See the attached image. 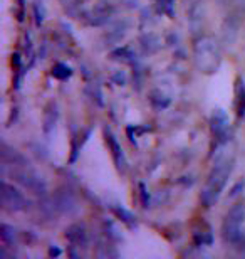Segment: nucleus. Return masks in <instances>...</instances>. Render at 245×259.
I'll return each instance as SVG.
<instances>
[{"label":"nucleus","instance_id":"obj_1","mask_svg":"<svg viewBox=\"0 0 245 259\" xmlns=\"http://www.w3.org/2000/svg\"><path fill=\"white\" fill-rule=\"evenodd\" d=\"M233 168H235V160H233V157L220 158L215 165H213L212 172L208 174L205 187H203L202 194H200V202L203 204V207L210 209V207L217 204V200L220 199L228 179H230Z\"/></svg>","mask_w":245,"mask_h":259},{"label":"nucleus","instance_id":"obj_2","mask_svg":"<svg viewBox=\"0 0 245 259\" xmlns=\"http://www.w3.org/2000/svg\"><path fill=\"white\" fill-rule=\"evenodd\" d=\"M243 221H245V205L243 202H238L227 212L222 222V239L225 244L235 246L238 239L243 234Z\"/></svg>","mask_w":245,"mask_h":259},{"label":"nucleus","instance_id":"obj_3","mask_svg":"<svg viewBox=\"0 0 245 259\" xmlns=\"http://www.w3.org/2000/svg\"><path fill=\"white\" fill-rule=\"evenodd\" d=\"M0 195H2V207L9 212H24L30 207V200L20 192L17 187L2 180L0 185Z\"/></svg>","mask_w":245,"mask_h":259},{"label":"nucleus","instance_id":"obj_4","mask_svg":"<svg viewBox=\"0 0 245 259\" xmlns=\"http://www.w3.org/2000/svg\"><path fill=\"white\" fill-rule=\"evenodd\" d=\"M12 179L17 182L19 185H22L24 189L30 190L35 195H45L47 194V182L40 177L39 174H35L34 170L22 167V170H19L17 167H14L12 170Z\"/></svg>","mask_w":245,"mask_h":259},{"label":"nucleus","instance_id":"obj_5","mask_svg":"<svg viewBox=\"0 0 245 259\" xmlns=\"http://www.w3.org/2000/svg\"><path fill=\"white\" fill-rule=\"evenodd\" d=\"M197 56H205L203 59H198V67L203 69V72H213L217 69L218 61H220V54L212 40H203L200 46H197Z\"/></svg>","mask_w":245,"mask_h":259},{"label":"nucleus","instance_id":"obj_6","mask_svg":"<svg viewBox=\"0 0 245 259\" xmlns=\"http://www.w3.org/2000/svg\"><path fill=\"white\" fill-rule=\"evenodd\" d=\"M210 132L217 143H227L230 137V120L223 110H215L210 118Z\"/></svg>","mask_w":245,"mask_h":259},{"label":"nucleus","instance_id":"obj_7","mask_svg":"<svg viewBox=\"0 0 245 259\" xmlns=\"http://www.w3.org/2000/svg\"><path fill=\"white\" fill-rule=\"evenodd\" d=\"M52 207L61 212V214H74V212L79 209L77 205V200H76V195L67 189H57L54 192V197H52Z\"/></svg>","mask_w":245,"mask_h":259},{"label":"nucleus","instance_id":"obj_8","mask_svg":"<svg viewBox=\"0 0 245 259\" xmlns=\"http://www.w3.org/2000/svg\"><path fill=\"white\" fill-rule=\"evenodd\" d=\"M104 135H106V143H108V147H109V152H111L114 165H116V168L119 170V172L124 174V172H126V168H128V162H126V157H124V152H123L121 145H119L116 137H114V135L109 132V130H106Z\"/></svg>","mask_w":245,"mask_h":259},{"label":"nucleus","instance_id":"obj_9","mask_svg":"<svg viewBox=\"0 0 245 259\" xmlns=\"http://www.w3.org/2000/svg\"><path fill=\"white\" fill-rule=\"evenodd\" d=\"M66 239L71 242L72 247H87L89 244V236H87V229L84 224H72L64 232Z\"/></svg>","mask_w":245,"mask_h":259},{"label":"nucleus","instance_id":"obj_10","mask_svg":"<svg viewBox=\"0 0 245 259\" xmlns=\"http://www.w3.org/2000/svg\"><path fill=\"white\" fill-rule=\"evenodd\" d=\"M191 237H193V242L195 246L202 247V246H212L213 241H215V237H213V231L212 227L207 224V222H197V224L193 226V234H191Z\"/></svg>","mask_w":245,"mask_h":259},{"label":"nucleus","instance_id":"obj_11","mask_svg":"<svg viewBox=\"0 0 245 259\" xmlns=\"http://www.w3.org/2000/svg\"><path fill=\"white\" fill-rule=\"evenodd\" d=\"M2 162L4 165H9V167H27L29 160L27 157H24L22 153L17 152L15 148L9 147L7 143H2Z\"/></svg>","mask_w":245,"mask_h":259},{"label":"nucleus","instance_id":"obj_12","mask_svg":"<svg viewBox=\"0 0 245 259\" xmlns=\"http://www.w3.org/2000/svg\"><path fill=\"white\" fill-rule=\"evenodd\" d=\"M57 120H59V106H57L56 101H49V105L44 110V121H42L45 137H51V133L54 132Z\"/></svg>","mask_w":245,"mask_h":259},{"label":"nucleus","instance_id":"obj_13","mask_svg":"<svg viewBox=\"0 0 245 259\" xmlns=\"http://www.w3.org/2000/svg\"><path fill=\"white\" fill-rule=\"evenodd\" d=\"M109 58H111L113 61H118V63L131 64V66H134V64L138 63L136 53H134L131 48H128V46H123V48L113 49L111 53H109Z\"/></svg>","mask_w":245,"mask_h":259},{"label":"nucleus","instance_id":"obj_14","mask_svg":"<svg viewBox=\"0 0 245 259\" xmlns=\"http://www.w3.org/2000/svg\"><path fill=\"white\" fill-rule=\"evenodd\" d=\"M235 111H237V118L245 116V82L243 79H237L235 84Z\"/></svg>","mask_w":245,"mask_h":259},{"label":"nucleus","instance_id":"obj_15","mask_svg":"<svg viewBox=\"0 0 245 259\" xmlns=\"http://www.w3.org/2000/svg\"><path fill=\"white\" fill-rule=\"evenodd\" d=\"M113 212L116 214V217L123 222V224H126L129 227V229H133V227L138 226V217L134 215L131 210L124 209L121 205H113Z\"/></svg>","mask_w":245,"mask_h":259},{"label":"nucleus","instance_id":"obj_16","mask_svg":"<svg viewBox=\"0 0 245 259\" xmlns=\"http://www.w3.org/2000/svg\"><path fill=\"white\" fill-rule=\"evenodd\" d=\"M148 100H150V105L153 106L155 110H165V108H168L170 103H171L170 98L166 96L163 91H160V90H153V91H151L150 96H148Z\"/></svg>","mask_w":245,"mask_h":259},{"label":"nucleus","instance_id":"obj_17","mask_svg":"<svg viewBox=\"0 0 245 259\" xmlns=\"http://www.w3.org/2000/svg\"><path fill=\"white\" fill-rule=\"evenodd\" d=\"M139 42H141V48L146 54L156 53L161 46V40L158 39V35H155V34H144L143 37L139 39Z\"/></svg>","mask_w":245,"mask_h":259},{"label":"nucleus","instance_id":"obj_18","mask_svg":"<svg viewBox=\"0 0 245 259\" xmlns=\"http://www.w3.org/2000/svg\"><path fill=\"white\" fill-rule=\"evenodd\" d=\"M0 237H2V242L5 247H12L15 242H17V231H15L12 226L2 224L0 226Z\"/></svg>","mask_w":245,"mask_h":259},{"label":"nucleus","instance_id":"obj_19","mask_svg":"<svg viewBox=\"0 0 245 259\" xmlns=\"http://www.w3.org/2000/svg\"><path fill=\"white\" fill-rule=\"evenodd\" d=\"M51 74L56 77V79H59V81H66V79H69V77L72 76V69L67 64L64 63H57L54 67H52V71H51Z\"/></svg>","mask_w":245,"mask_h":259},{"label":"nucleus","instance_id":"obj_20","mask_svg":"<svg viewBox=\"0 0 245 259\" xmlns=\"http://www.w3.org/2000/svg\"><path fill=\"white\" fill-rule=\"evenodd\" d=\"M156 9H158L160 14L173 17L175 15V0H156Z\"/></svg>","mask_w":245,"mask_h":259},{"label":"nucleus","instance_id":"obj_21","mask_svg":"<svg viewBox=\"0 0 245 259\" xmlns=\"http://www.w3.org/2000/svg\"><path fill=\"white\" fill-rule=\"evenodd\" d=\"M34 15H35V25H42L44 19H45V9H44L42 2H39V0L34 5Z\"/></svg>","mask_w":245,"mask_h":259},{"label":"nucleus","instance_id":"obj_22","mask_svg":"<svg viewBox=\"0 0 245 259\" xmlns=\"http://www.w3.org/2000/svg\"><path fill=\"white\" fill-rule=\"evenodd\" d=\"M133 82L136 84V90L139 91L143 88V67L139 66L138 63L134 64V69H133ZM133 84V86H134Z\"/></svg>","mask_w":245,"mask_h":259},{"label":"nucleus","instance_id":"obj_23","mask_svg":"<svg viewBox=\"0 0 245 259\" xmlns=\"http://www.w3.org/2000/svg\"><path fill=\"white\" fill-rule=\"evenodd\" d=\"M139 199H141L143 207L150 205V194H148V189H146V185H144V184H139Z\"/></svg>","mask_w":245,"mask_h":259},{"label":"nucleus","instance_id":"obj_24","mask_svg":"<svg viewBox=\"0 0 245 259\" xmlns=\"http://www.w3.org/2000/svg\"><path fill=\"white\" fill-rule=\"evenodd\" d=\"M243 189H245V180H240V182H237L235 187H233L232 192H230V199H235L237 195H240L243 192Z\"/></svg>","mask_w":245,"mask_h":259},{"label":"nucleus","instance_id":"obj_25","mask_svg":"<svg viewBox=\"0 0 245 259\" xmlns=\"http://www.w3.org/2000/svg\"><path fill=\"white\" fill-rule=\"evenodd\" d=\"M114 81H116L119 86H124V82H126V77H124V74H123V72L119 71L118 74L114 76Z\"/></svg>","mask_w":245,"mask_h":259},{"label":"nucleus","instance_id":"obj_26","mask_svg":"<svg viewBox=\"0 0 245 259\" xmlns=\"http://www.w3.org/2000/svg\"><path fill=\"white\" fill-rule=\"evenodd\" d=\"M61 254H62V251H61V249H57V247L51 246V249H49V256H61Z\"/></svg>","mask_w":245,"mask_h":259}]
</instances>
